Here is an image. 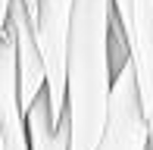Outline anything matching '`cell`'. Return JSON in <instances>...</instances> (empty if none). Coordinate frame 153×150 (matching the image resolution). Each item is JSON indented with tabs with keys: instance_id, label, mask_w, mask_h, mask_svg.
<instances>
[{
	"instance_id": "cell-2",
	"label": "cell",
	"mask_w": 153,
	"mask_h": 150,
	"mask_svg": "<svg viewBox=\"0 0 153 150\" xmlns=\"http://www.w3.org/2000/svg\"><path fill=\"white\" fill-rule=\"evenodd\" d=\"M72 10L75 0H38L34 13V41L47 75V100H50V122H66V50L72 31Z\"/></svg>"
},
{
	"instance_id": "cell-4",
	"label": "cell",
	"mask_w": 153,
	"mask_h": 150,
	"mask_svg": "<svg viewBox=\"0 0 153 150\" xmlns=\"http://www.w3.org/2000/svg\"><path fill=\"white\" fill-rule=\"evenodd\" d=\"M97 150H150L147 119H144V110H141V97H137L134 72H131L128 59L116 69L106 128H103Z\"/></svg>"
},
{
	"instance_id": "cell-5",
	"label": "cell",
	"mask_w": 153,
	"mask_h": 150,
	"mask_svg": "<svg viewBox=\"0 0 153 150\" xmlns=\"http://www.w3.org/2000/svg\"><path fill=\"white\" fill-rule=\"evenodd\" d=\"M6 31L13 35V47H16V78H19V106L28 113L34 100L44 94L47 75H44V59H41L38 41H34V25L25 13L22 0H13L10 6V22Z\"/></svg>"
},
{
	"instance_id": "cell-3",
	"label": "cell",
	"mask_w": 153,
	"mask_h": 150,
	"mask_svg": "<svg viewBox=\"0 0 153 150\" xmlns=\"http://www.w3.org/2000/svg\"><path fill=\"white\" fill-rule=\"evenodd\" d=\"M113 19L125 41L153 150V0H113Z\"/></svg>"
},
{
	"instance_id": "cell-1",
	"label": "cell",
	"mask_w": 153,
	"mask_h": 150,
	"mask_svg": "<svg viewBox=\"0 0 153 150\" xmlns=\"http://www.w3.org/2000/svg\"><path fill=\"white\" fill-rule=\"evenodd\" d=\"M113 0H75L66 50V125L69 150H97L113 94Z\"/></svg>"
},
{
	"instance_id": "cell-7",
	"label": "cell",
	"mask_w": 153,
	"mask_h": 150,
	"mask_svg": "<svg viewBox=\"0 0 153 150\" xmlns=\"http://www.w3.org/2000/svg\"><path fill=\"white\" fill-rule=\"evenodd\" d=\"M25 128H28V150H69V125L50 122L47 94H41L34 106L25 113Z\"/></svg>"
},
{
	"instance_id": "cell-6",
	"label": "cell",
	"mask_w": 153,
	"mask_h": 150,
	"mask_svg": "<svg viewBox=\"0 0 153 150\" xmlns=\"http://www.w3.org/2000/svg\"><path fill=\"white\" fill-rule=\"evenodd\" d=\"M0 138H3V150H28L25 113L19 106L16 47L10 31L0 38Z\"/></svg>"
}]
</instances>
